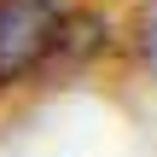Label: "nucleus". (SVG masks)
<instances>
[{"label": "nucleus", "instance_id": "1", "mask_svg": "<svg viewBox=\"0 0 157 157\" xmlns=\"http://www.w3.org/2000/svg\"><path fill=\"white\" fill-rule=\"evenodd\" d=\"M64 23V0H0V87L47 76Z\"/></svg>", "mask_w": 157, "mask_h": 157}, {"label": "nucleus", "instance_id": "2", "mask_svg": "<svg viewBox=\"0 0 157 157\" xmlns=\"http://www.w3.org/2000/svg\"><path fill=\"white\" fill-rule=\"evenodd\" d=\"M140 52H146V64L157 70V0L140 6Z\"/></svg>", "mask_w": 157, "mask_h": 157}]
</instances>
